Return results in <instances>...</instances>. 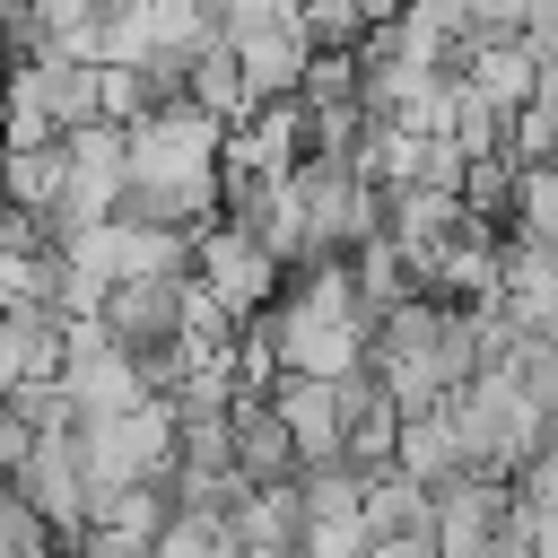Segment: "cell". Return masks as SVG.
Masks as SVG:
<instances>
[{"instance_id":"obj_8","label":"cell","mask_w":558,"mask_h":558,"mask_svg":"<svg viewBox=\"0 0 558 558\" xmlns=\"http://www.w3.org/2000/svg\"><path fill=\"white\" fill-rule=\"evenodd\" d=\"M453 70H462V87H471L480 105H497V113H523V105L549 87V61H541L523 35H480Z\"/></svg>"},{"instance_id":"obj_18","label":"cell","mask_w":558,"mask_h":558,"mask_svg":"<svg viewBox=\"0 0 558 558\" xmlns=\"http://www.w3.org/2000/svg\"><path fill=\"white\" fill-rule=\"evenodd\" d=\"M70 558H157V541H140V532H113V523H96V532H78V541H70Z\"/></svg>"},{"instance_id":"obj_15","label":"cell","mask_w":558,"mask_h":558,"mask_svg":"<svg viewBox=\"0 0 558 558\" xmlns=\"http://www.w3.org/2000/svg\"><path fill=\"white\" fill-rule=\"evenodd\" d=\"M192 105H209V113H218L227 131L262 113V96H253V78H244V61H235L227 44H209V52H201V78H192Z\"/></svg>"},{"instance_id":"obj_4","label":"cell","mask_w":558,"mask_h":558,"mask_svg":"<svg viewBox=\"0 0 558 558\" xmlns=\"http://www.w3.org/2000/svg\"><path fill=\"white\" fill-rule=\"evenodd\" d=\"M227 122L209 105H157L140 131H131V166L148 183H192V174H227Z\"/></svg>"},{"instance_id":"obj_11","label":"cell","mask_w":558,"mask_h":558,"mask_svg":"<svg viewBox=\"0 0 558 558\" xmlns=\"http://www.w3.org/2000/svg\"><path fill=\"white\" fill-rule=\"evenodd\" d=\"M366 532H375V549H384V541H436V488H418L401 462L375 471V488H366Z\"/></svg>"},{"instance_id":"obj_7","label":"cell","mask_w":558,"mask_h":558,"mask_svg":"<svg viewBox=\"0 0 558 558\" xmlns=\"http://www.w3.org/2000/svg\"><path fill=\"white\" fill-rule=\"evenodd\" d=\"M227 462H235V480H253V488H296L305 445H296V427L279 418V401L244 392V401H235V445H227Z\"/></svg>"},{"instance_id":"obj_14","label":"cell","mask_w":558,"mask_h":558,"mask_svg":"<svg viewBox=\"0 0 558 558\" xmlns=\"http://www.w3.org/2000/svg\"><path fill=\"white\" fill-rule=\"evenodd\" d=\"M9 192H17V209L61 218V209H70V140H52V148H9Z\"/></svg>"},{"instance_id":"obj_5","label":"cell","mask_w":558,"mask_h":558,"mask_svg":"<svg viewBox=\"0 0 558 558\" xmlns=\"http://www.w3.org/2000/svg\"><path fill=\"white\" fill-rule=\"evenodd\" d=\"M87 462L105 488H140V480H174L183 453H174V401H148V410H122V418H96L87 427Z\"/></svg>"},{"instance_id":"obj_10","label":"cell","mask_w":558,"mask_h":558,"mask_svg":"<svg viewBox=\"0 0 558 558\" xmlns=\"http://www.w3.org/2000/svg\"><path fill=\"white\" fill-rule=\"evenodd\" d=\"M418 488H453V480H471L480 462H471V445H462V418H453V401L445 410H410V427H401V453H392Z\"/></svg>"},{"instance_id":"obj_6","label":"cell","mask_w":558,"mask_h":558,"mask_svg":"<svg viewBox=\"0 0 558 558\" xmlns=\"http://www.w3.org/2000/svg\"><path fill=\"white\" fill-rule=\"evenodd\" d=\"M17 96H35V105L52 113V131L70 140V131L105 122V61H87V52H61V44H44L35 61H17Z\"/></svg>"},{"instance_id":"obj_22","label":"cell","mask_w":558,"mask_h":558,"mask_svg":"<svg viewBox=\"0 0 558 558\" xmlns=\"http://www.w3.org/2000/svg\"><path fill=\"white\" fill-rule=\"evenodd\" d=\"M549 340H558V323H549Z\"/></svg>"},{"instance_id":"obj_17","label":"cell","mask_w":558,"mask_h":558,"mask_svg":"<svg viewBox=\"0 0 558 558\" xmlns=\"http://www.w3.org/2000/svg\"><path fill=\"white\" fill-rule=\"evenodd\" d=\"M157 558H244V541L218 523V514H174L157 532Z\"/></svg>"},{"instance_id":"obj_21","label":"cell","mask_w":558,"mask_h":558,"mask_svg":"<svg viewBox=\"0 0 558 558\" xmlns=\"http://www.w3.org/2000/svg\"><path fill=\"white\" fill-rule=\"evenodd\" d=\"M357 9H366V17H375V26H392V17H401V9H410V0H357Z\"/></svg>"},{"instance_id":"obj_13","label":"cell","mask_w":558,"mask_h":558,"mask_svg":"<svg viewBox=\"0 0 558 558\" xmlns=\"http://www.w3.org/2000/svg\"><path fill=\"white\" fill-rule=\"evenodd\" d=\"M270 401H279V418L296 427L305 453H349V445H340V384H331V375H279Z\"/></svg>"},{"instance_id":"obj_20","label":"cell","mask_w":558,"mask_h":558,"mask_svg":"<svg viewBox=\"0 0 558 558\" xmlns=\"http://www.w3.org/2000/svg\"><path fill=\"white\" fill-rule=\"evenodd\" d=\"M514 488H523L532 506H549V514H558V427H549V445L523 462V480H514Z\"/></svg>"},{"instance_id":"obj_3","label":"cell","mask_w":558,"mask_h":558,"mask_svg":"<svg viewBox=\"0 0 558 558\" xmlns=\"http://www.w3.org/2000/svg\"><path fill=\"white\" fill-rule=\"evenodd\" d=\"M192 279L218 296V305H235L244 323H262L279 296H288V262L262 244V235H244L235 218H218V227H201V244H192Z\"/></svg>"},{"instance_id":"obj_1","label":"cell","mask_w":558,"mask_h":558,"mask_svg":"<svg viewBox=\"0 0 558 558\" xmlns=\"http://www.w3.org/2000/svg\"><path fill=\"white\" fill-rule=\"evenodd\" d=\"M9 488L61 532V541H78L87 523H96V497H105V480H96V462H87V436L78 427H44L17 462H9Z\"/></svg>"},{"instance_id":"obj_12","label":"cell","mask_w":558,"mask_h":558,"mask_svg":"<svg viewBox=\"0 0 558 558\" xmlns=\"http://www.w3.org/2000/svg\"><path fill=\"white\" fill-rule=\"evenodd\" d=\"M392 35H401V52H410V61H427V70H453V61L480 44L462 0H410V9L392 17Z\"/></svg>"},{"instance_id":"obj_19","label":"cell","mask_w":558,"mask_h":558,"mask_svg":"<svg viewBox=\"0 0 558 558\" xmlns=\"http://www.w3.org/2000/svg\"><path fill=\"white\" fill-rule=\"evenodd\" d=\"M471 9V35H523L532 26V0H462Z\"/></svg>"},{"instance_id":"obj_16","label":"cell","mask_w":558,"mask_h":558,"mask_svg":"<svg viewBox=\"0 0 558 558\" xmlns=\"http://www.w3.org/2000/svg\"><path fill=\"white\" fill-rule=\"evenodd\" d=\"M514 235L558 253V166H523V192H514Z\"/></svg>"},{"instance_id":"obj_9","label":"cell","mask_w":558,"mask_h":558,"mask_svg":"<svg viewBox=\"0 0 558 558\" xmlns=\"http://www.w3.org/2000/svg\"><path fill=\"white\" fill-rule=\"evenodd\" d=\"M0 366H9V392L17 384H61V366H70V314L61 305H9Z\"/></svg>"},{"instance_id":"obj_2","label":"cell","mask_w":558,"mask_h":558,"mask_svg":"<svg viewBox=\"0 0 558 558\" xmlns=\"http://www.w3.org/2000/svg\"><path fill=\"white\" fill-rule=\"evenodd\" d=\"M453 418H462L471 462H480V471H497V480H523V462L549 445V418L523 401V384H514V375H480V384L453 401Z\"/></svg>"}]
</instances>
